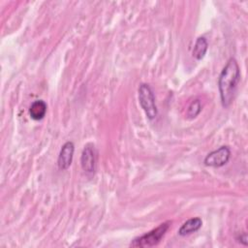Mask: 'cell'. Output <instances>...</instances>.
<instances>
[{"label":"cell","instance_id":"cell-8","mask_svg":"<svg viewBox=\"0 0 248 248\" xmlns=\"http://www.w3.org/2000/svg\"><path fill=\"white\" fill-rule=\"evenodd\" d=\"M46 104L43 100L34 101L29 108V115L34 120H42L46 113Z\"/></svg>","mask_w":248,"mask_h":248},{"label":"cell","instance_id":"cell-11","mask_svg":"<svg viewBox=\"0 0 248 248\" xmlns=\"http://www.w3.org/2000/svg\"><path fill=\"white\" fill-rule=\"evenodd\" d=\"M237 240L240 243H242L243 245H247V234H246V232H241L239 234V236L237 237Z\"/></svg>","mask_w":248,"mask_h":248},{"label":"cell","instance_id":"cell-1","mask_svg":"<svg viewBox=\"0 0 248 248\" xmlns=\"http://www.w3.org/2000/svg\"><path fill=\"white\" fill-rule=\"evenodd\" d=\"M239 80L240 69L236 60L232 57L221 71L218 78L219 93L224 108H228L232 103Z\"/></svg>","mask_w":248,"mask_h":248},{"label":"cell","instance_id":"cell-4","mask_svg":"<svg viewBox=\"0 0 248 248\" xmlns=\"http://www.w3.org/2000/svg\"><path fill=\"white\" fill-rule=\"evenodd\" d=\"M231 158V150L229 146L223 145L218 149L208 153L203 160V163L207 167L220 168L226 165Z\"/></svg>","mask_w":248,"mask_h":248},{"label":"cell","instance_id":"cell-5","mask_svg":"<svg viewBox=\"0 0 248 248\" xmlns=\"http://www.w3.org/2000/svg\"><path fill=\"white\" fill-rule=\"evenodd\" d=\"M80 165L86 173H94L96 170V151L93 145L86 144L81 152Z\"/></svg>","mask_w":248,"mask_h":248},{"label":"cell","instance_id":"cell-2","mask_svg":"<svg viewBox=\"0 0 248 248\" xmlns=\"http://www.w3.org/2000/svg\"><path fill=\"white\" fill-rule=\"evenodd\" d=\"M170 222H164L150 232L136 237L130 243L131 247H152L157 245L170 229Z\"/></svg>","mask_w":248,"mask_h":248},{"label":"cell","instance_id":"cell-3","mask_svg":"<svg viewBox=\"0 0 248 248\" xmlns=\"http://www.w3.org/2000/svg\"><path fill=\"white\" fill-rule=\"evenodd\" d=\"M139 102L145 112L147 118L150 120L155 119L158 114V109L155 103V97L153 94V91L149 84L147 83H141L139 86Z\"/></svg>","mask_w":248,"mask_h":248},{"label":"cell","instance_id":"cell-9","mask_svg":"<svg viewBox=\"0 0 248 248\" xmlns=\"http://www.w3.org/2000/svg\"><path fill=\"white\" fill-rule=\"evenodd\" d=\"M208 48V44L207 41L204 37H199L195 43L194 48H193V56L197 59V60H202Z\"/></svg>","mask_w":248,"mask_h":248},{"label":"cell","instance_id":"cell-7","mask_svg":"<svg viewBox=\"0 0 248 248\" xmlns=\"http://www.w3.org/2000/svg\"><path fill=\"white\" fill-rule=\"evenodd\" d=\"M202 225V221L200 217H194V218L188 219L179 228L178 234L181 236H185L193 232H196L201 229Z\"/></svg>","mask_w":248,"mask_h":248},{"label":"cell","instance_id":"cell-6","mask_svg":"<svg viewBox=\"0 0 248 248\" xmlns=\"http://www.w3.org/2000/svg\"><path fill=\"white\" fill-rule=\"evenodd\" d=\"M74 151H75V145L73 141H67L62 145L58 155V160H57V165L59 170H66L67 169L70 168L73 161V157H74Z\"/></svg>","mask_w":248,"mask_h":248},{"label":"cell","instance_id":"cell-10","mask_svg":"<svg viewBox=\"0 0 248 248\" xmlns=\"http://www.w3.org/2000/svg\"><path fill=\"white\" fill-rule=\"evenodd\" d=\"M201 110H202V104H201L200 100H195L188 107L187 116L189 118H195V117H197L199 115Z\"/></svg>","mask_w":248,"mask_h":248}]
</instances>
